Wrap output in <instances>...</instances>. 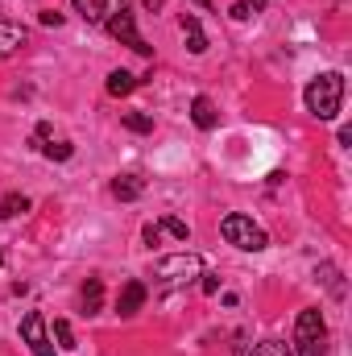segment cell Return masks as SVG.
Returning <instances> with one entry per match:
<instances>
[{
    "label": "cell",
    "instance_id": "cell-13",
    "mask_svg": "<svg viewBox=\"0 0 352 356\" xmlns=\"http://www.w3.org/2000/svg\"><path fill=\"white\" fill-rule=\"evenodd\" d=\"M99 302H104V282L99 277H88V286H83V315H95Z\"/></svg>",
    "mask_w": 352,
    "mask_h": 356
},
{
    "label": "cell",
    "instance_id": "cell-26",
    "mask_svg": "<svg viewBox=\"0 0 352 356\" xmlns=\"http://www.w3.org/2000/svg\"><path fill=\"white\" fill-rule=\"evenodd\" d=\"M125 4H129V0H104V13H120Z\"/></svg>",
    "mask_w": 352,
    "mask_h": 356
},
{
    "label": "cell",
    "instance_id": "cell-23",
    "mask_svg": "<svg viewBox=\"0 0 352 356\" xmlns=\"http://www.w3.org/2000/svg\"><path fill=\"white\" fill-rule=\"evenodd\" d=\"M141 236H145V245H158V236H162V228H158V224H145V228H141Z\"/></svg>",
    "mask_w": 352,
    "mask_h": 356
},
{
    "label": "cell",
    "instance_id": "cell-28",
    "mask_svg": "<svg viewBox=\"0 0 352 356\" xmlns=\"http://www.w3.org/2000/svg\"><path fill=\"white\" fill-rule=\"evenodd\" d=\"M162 4H166V0H145V8H162Z\"/></svg>",
    "mask_w": 352,
    "mask_h": 356
},
{
    "label": "cell",
    "instance_id": "cell-15",
    "mask_svg": "<svg viewBox=\"0 0 352 356\" xmlns=\"http://www.w3.org/2000/svg\"><path fill=\"white\" fill-rule=\"evenodd\" d=\"M71 8H75L83 21H104V0H71Z\"/></svg>",
    "mask_w": 352,
    "mask_h": 356
},
{
    "label": "cell",
    "instance_id": "cell-30",
    "mask_svg": "<svg viewBox=\"0 0 352 356\" xmlns=\"http://www.w3.org/2000/svg\"><path fill=\"white\" fill-rule=\"evenodd\" d=\"M0 266H4V253H0Z\"/></svg>",
    "mask_w": 352,
    "mask_h": 356
},
{
    "label": "cell",
    "instance_id": "cell-11",
    "mask_svg": "<svg viewBox=\"0 0 352 356\" xmlns=\"http://www.w3.org/2000/svg\"><path fill=\"white\" fill-rule=\"evenodd\" d=\"M182 33H186V50H191V54H203V50H207V33H203L199 17L182 13Z\"/></svg>",
    "mask_w": 352,
    "mask_h": 356
},
{
    "label": "cell",
    "instance_id": "cell-12",
    "mask_svg": "<svg viewBox=\"0 0 352 356\" xmlns=\"http://www.w3.org/2000/svg\"><path fill=\"white\" fill-rule=\"evenodd\" d=\"M21 211H29V199H25L21 191L0 195V220H13V216H21Z\"/></svg>",
    "mask_w": 352,
    "mask_h": 356
},
{
    "label": "cell",
    "instance_id": "cell-19",
    "mask_svg": "<svg viewBox=\"0 0 352 356\" xmlns=\"http://www.w3.org/2000/svg\"><path fill=\"white\" fill-rule=\"evenodd\" d=\"M42 154H46L50 162H67V158L75 154V145H71V141H54V145H42Z\"/></svg>",
    "mask_w": 352,
    "mask_h": 356
},
{
    "label": "cell",
    "instance_id": "cell-8",
    "mask_svg": "<svg viewBox=\"0 0 352 356\" xmlns=\"http://www.w3.org/2000/svg\"><path fill=\"white\" fill-rule=\"evenodd\" d=\"M25 42H29V29L17 25V21H4V17H0V58L13 54V50H21Z\"/></svg>",
    "mask_w": 352,
    "mask_h": 356
},
{
    "label": "cell",
    "instance_id": "cell-21",
    "mask_svg": "<svg viewBox=\"0 0 352 356\" xmlns=\"http://www.w3.org/2000/svg\"><path fill=\"white\" fill-rule=\"evenodd\" d=\"M158 228H162V232H170V236H178V241H191V228H186V224H182L178 216H166V220H162Z\"/></svg>",
    "mask_w": 352,
    "mask_h": 356
},
{
    "label": "cell",
    "instance_id": "cell-29",
    "mask_svg": "<svg viewBox=\"0 0 352 356\" xmlns=\"http://www.w3.org/2000/svg\"><path fill=\"white\" fill-rule=\"evenodd\" d=\"M195 4H211V0H195Z\"/></svg>",
    "mask_w": 352,
    "mask_h": 356
},
{
    "label": "cell",
    "instance_id": "cell-17",
    "mask_svg": "<svg viewBox=\"0 0 352 356\" xmlns=\"http://www.w3.org/2000/svg\"><path fill=\"white\" fill-rule=\"evenodd\" d=\"M120 120H125V129H133V133H154V116H145V112H125Z\"/></svg>",
    "mask_w": 352,
    "mask_h": 356
},
{
    "label": "cell",
    "instance_id": "cell-20",
    "mask_svg": "<svg viewBox=\"0 0 352 356\" xmlns=\"http://www.w3.org/2000/svg\"><path fill=\"white\" fill-rule=\"evenodd\" d=\"M54 340H58V348H75V332H71V323L67 319H54Z\"/></svg>",
    "mask_w": 352,
    "mask_h": 356
},
{
    "label": "cell",
    "instance_id": "cell-10",
    "mask_svg": "<svg viewBox=\"0 0 352 356\" xmlns=\"http://www.w3.org/2000/svg\"><path fill=\"white\" fill-rule=\"evenodd\" d=\"M141 191H145V178L141 175H120L112 182V195L120 199V203H133V199H141Z\"/></svg>",
    "mask_w": 352,
    "mask_h": 356
},
{
    "label": "cell",
    "instance_id": "cell-2",
    "mask_svg": "<svg viewBox=\"0 0 352 356\" xmlns=\"http://www.w3.org/2000/svg\"><path fill=\"white\" fill-rule=\"evenodd\" d=\"M294 356H323L328 353V323H323V315H319V307H307V311H298V319H294Z\"/></svg>",
    "mask_w": 352,
    "mask_h": 356
},
{
    "label": "cell",
    "instance_id": "cell-9",
    "mask_svg": "<svg viewBox=\"0 0 352 356\" xmlns=\"http://www.w3.org/2000/svg\"><path fill=\"white\" fill-rule=\"evenodd\" d=\"M191 120H195L203 133H211V129L220 124V112H216V104H211L207 95H195V104H191Z\"/></svg>",
    "mask_w": 352,
    "mask_h": 356
},
{
    "label": "cell",
    "instance_id": "cell-24",
    "mask_svg": "<svg viewBox=\"0 0 352 356\" xmlns=\"http://www.w3.org/2000/svg\"><path fill=\"white\" fill-rule=\"evenodd\" d=\"M220 290V273H203V294H216Z\"/></svg>",
    "mask_w": 352,
    "mask_h": 356
},
{
    "label": "cell",
    "instance_id": "cell-3",
    "mask_svg": "<svg viewBox=\"0 0 352 356\" xmlns=\"http://www.w3.org/2000/svg\"><path fill=\"white\" fill-rule=\"evenodd\" d=\"M220 232H224V241H228V245H237V249H245V253H262L265 245H269L265 228H257V224H253L249 216H241V211L224 216Z\"/></svg>",
    "mask_w": 352,
    "mask_h": 356
},
{
    "label": "cell",
    "instance_id": "cell-25",
    "mask_svg": "<svg viewBox=\"0 0 352 356\" xmlns=\"http://www.w3.org/2000/svg\"><path fill=\"white\" fill-rule=\"evenodd\" d=\"M42 25H63V13H54V8H46V13H42Z\"/></svg>",
    "mask_w": 352,
    "mask_h": 356
},
{
    "label": "cell",
    "instance_id": "cell-16",
    "mask_svg": "<svg viewBox=\"0 0 352 356\" xmlns=\"http://www.w3.org/2000/svg\"><path fill=\"white\" fill-rule=\"evenodd\" d=\"M245 356H294V353L282 340H262V344H253V353H245Z\"/></svg>",
    "mask_w": 352,
    "mask_h": 356
},
{
    "label": "cell",
    "instance_id": "cell-1",
    "mask_svg": "<svg viewBox=\"0 0 352 356\" xmlns=\"http://www.w3.org/2000/svg\"><path fill=\"white\" fill-rule=\"evenodd\" d=\"M303 99H307V112L315 116V120H336V112H340V104H344V75L340 71H323V75H315L307 91H303Z\"/></svg>",
    "mask_w": 352,
    "mask_h": 356
},
{
    "label": "cell",
    "instance_id": "cell-6",
    "mask_svg": "<svg viewBox=\"0 0 352 356\" xmlns=\"http://www.w3.org/2000/svg\"><path fill=\"white\" fill-rule=\"evenodd\" d=\"M21 336H25V344H29L33 356H54V344H50V336H46V319H42L38 311H29V315L21 319Z\"/></svg>",
    "mask_w": 352,
    "mask_h": 356
},
{
    "label": "cell",
    "instance_id": "cell-22",
    "mask_svg": "<svg viewBox=\"0 0 352 356\" xmlns=\"http://www.w3.org/2000/svg\"><path fill=\"white\" fill-rule=\"evenodd\" d=\"M228 13H232V21H249V17H253V13H249V4H245V0H241V4H232V8H228Z\"/></svg>",
    "mask_w": 352,
    "mask_h": 356
},
{
    "label": "cell",
    "instance_id": "cell-4",
    "mask_svg": "<svg viewBox=\"0 0 352 356\" xmlns=\"http://www.w3.org/2000/svg\"><path fill=\"white\" fill-rule=\"evenodd\" d=\"M108 33L116 38V42H125L129 50H137L141 58H154V46H145V38L137 33V21H133V13L129 8H120V13H108Z\"/></svg>",
    "mask_w": 352,
    "mask_h": 356
},
{
    "label": "cell",
    "instance_id": "cell-27",
    "mask_svg": "<svg viewBox=\"0 0 352 356\" xmlns=\"http://www.w3.org/2000/svg\"><path fill=\"white\" fill-rule=\"evenodd\" d=\"M245 4H249V13H253V17H257V13L265 8V0H245Z\"/></svg>",
    "mask_w": 352,
    "mask_h": 356
},
{
    "label": "cell",
    "instance_id": "cell-14",
    "mask_svg": "<svg viewBox=\"0 0 352 356\" xmlns=\"http://www.w3.org/2000/svg\"><path fill=\"white\" fill-rule=\"evenodd\" d=\"M133 88H137V75H129V71H112L108 75V95H129Z\"/></svg>",
    "mask_w": 352,
    "mask_h": 356
},
{
    "label": "cell",
    "instance_id": "cell-18",
    "mask_svg": "<svg viewBox=\"0 0 352 356\" xmlns=\"http://www.w3.org/2000/svg\"><path fill=\"white\" fill-rule=\"evenodd\" d=\"M315 277H319V282H328L336 298H344V282H340V273H336V266H319V269H315Z\"/></svg>",
    "mask_w": 352,
    "mask_h": 356
},
{
    "label": "cell",
    "instance_id": "cell-7",
    "mask_svg": "<svg viewBox=\"0 0 352 356\" xmlns=\"http://www.w3.org/2000/svg\"><path fill=\"white\" fill-rule=\"evenodd\" d=\"M141 307H145V282H137V277H133V282H125V286H120V294H116V315H125V319H129V315H137Z\"/></svg>",
    "mask_w": 352,
    "mask_h": 356
},
{
    "label": "cell",
    "instance_id": "cell-5",
    "mask_svg": "<svg viewBox=\"0 0 352 356\" xmlns=\"http://www.w3.org/2000/svg\"><path fill=\"white\" fill-rule=\"evenodd\" d=\"M154 269H158V277H166V282H186V277H199V273H203V261H199L195 253H175V257H162Z\"/></svg>",
    "mask_w": 352,
    "mask_h": 356
}]
</instances>
